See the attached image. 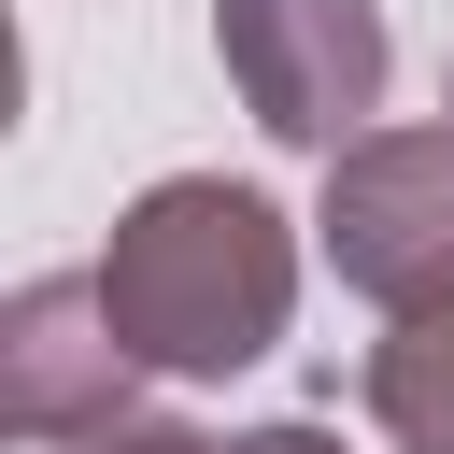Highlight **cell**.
Wrapping results in <instances>:
<instances>
[{
	"label": "cell",
	"instance_id": "obj_1",
	"mask_svg": "<svg viewBox=\"0 0 454 454\" xmlns=\"http://www.w3.org/2000/svg\"><path fill=\"white\" fill-rule=\"evenodd\" d=\"M99 298H114V326H128V355L156 383H227L298 312V227L227 170H170V184H142L114 213Z\"/></svg>",
	"mask_w": 454,
	"mask_h": 454
},
{
	"label": "cell",
	"instance_id": "obj_3",
	"mask_svg": "<svg viewBox=\"0 0 454 454\" xmlns=\"http://www.w3.org/2000/svg\"><path fill=\"white\" fill-rule=\"evenodd\" d=\"M213 57H227L241 114H255L284 156H340V142H369L383 71H397L383 0H213Z\"/></svg>",
	"mask_w": 454,
	"mask_h": 454
},
{
	"label": "cell",
	"instance_id": "obj_8",
	"mask_svg": "<svg viewBox=\"0 0 454 454\" xmlns=\"http://www.w3.org/2000/svg\"><path fill=\"white\" fill-rule=\"evenodd\" d=\"M440 114H454V85H440Z\"/></svg>",
	"mask_w": 454,
	"mask_h": 454
},
{
	"label": "cell",
	"instance_id": "obj_5",
	"mask_svg": "<svg viewBox=\"0 0 454 454\" xmlns=\"http://www.w3.org/2000/svg\"><path fill=\"white\" fill-rule=\"evenodd\" d=\"M369 426L397 454H454V312H397L369 340Z\"/></svg>",
	"mask_w": 454,
	"mask_h": 454
},
{
	"label": "cell",
	"instance_id": "obj_6",
	"mask_svg": "<svg viewBox=\"0 0 454 454\" xmlns=\"http://www.w3.org/2000/svg\"><path fill=\"white\" fill-rule=\"evenodd\" d=\"M85 454H241V440H213V426H170V411H128V426H99Z\"/></svg>",
	"mask_w": 454,
	"mask_h": 454
},
{
	"label": "cell",
	"instance_id": "obj_4",
	"mask_svg": "<svg viewBox=\"0 0 454 454\" xmlns=\"http://www.w3.org/2000/svg\"><path fill=\"white\" fill-rule=\"evenodd\" d=\"M128 397H142V355H128L99 270L14 284V312H0V426L43 440V454H85L99 426H128Z\"/></svg>",
	"mask_w": 454,
	"mask_h": 454
},
{
	"label": "cell",
	"instance_id": "obj_2",
	"mask_svg": "<svg viewBox=\"0 0 454 454\" xmlns=\"http://www.w3.org/2000/svg\"><path fill=\"white\" fill-rule=\"evenodd\" d=\"M312 241L326 270L397 326V312H454V114L440 128H369L326 156V199H312Z\"/></svg>",
	"mask_w": 454,
	"mask_h": 454
},
{
	"label": "cell",
	"instance_id": "obj_7",
	"mask_svg": "<svg viewBox=\"0 0 454 454\" xmlns=\"http://www.w3.org/2000/svg\"><path fill=\"white\" fill-rule=\"evenodd\" d=\"M241 454H340V440H326V426H255Z\"/></svg>",
	"mask_w": 454,
	"mask_h": 454
}]
</instances>
